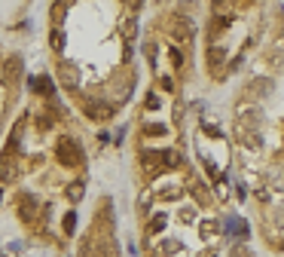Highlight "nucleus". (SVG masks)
<instances>
[{"mask_svg":"<svg viewBox=\"0 0 284 257\" xmlns=\"http://www.w3.org/2000/svg\"><path fill=\"white\" fill-rule=\"evenodd\" d=\"M147 107H150V110H156V107H159V98H156V95H150V98H147Z\"/></svg>","mask_w":284,"mask_h":257,"instance_id":"a211bd4d","label":"nucleus"},{"mask_svg":"<svg viewBox=\"0 0 284 257\" xmlns=\"http://www.w3.org/2000/svg\"><path fill=\"white\" fill-rule=\"evenodd\" d=\"M190 34H193L190 22H186V19H177V22H174V28H171V37H174L177 43H186V40H190Z\"/></svg>","mask_w":284,"mask_h":257,"instance_id":"7ed1b4c3","label":"nucleus"},{"mask_svg":"<svg viewBox=\"0 0 284 257\" xmlns=\"http://www.w3.org/2000/svg\"><path fill=\"white\" fill-rule=\"evenodd\" d=\"M58 73H61V83H64L67 89H76V86H79V77H76V64H73V61H61Z\"/></svg>","mask_w":284,"mask_h":257,"instance_id":"f03ea898","label":"nucleus"},{"mask_svg":"<svg viewBox=\"0 0 284 257\" xmlns=\"http://www.w3.org/2000/svg\"><path fill=\"white\" fill-rule=\"evenodd\" d=\"M165 224H168V217H165V214H156V217L150 220V233H162V230H165Z\"/></svg>","mask_w":284,"mask_h":257,"instance_id":"1a4fd4ad","label":"nucleus"},{"mask_svg":"<svg viewBox=\"0 0 284 257\" xmlns=\"http://www.w3.org/2000/svg\"><path fill=\"white\" fill-rule=\"evenodd\" d=\"M31 89H34L37 95H52L55 83H52V77H40V80H31Z\"/></svg>","mask_w":284,"mask_h":257,"instance_id":"20e7f679","label":"nucleus"},{"mask_svg":"<svg viewBox=\"0 0 284 257\" xmlns=\"http://www.w3.org/2000/svg\"><path fill=\"white\" fill-rule=\"evenodd\" d=\"M13 175H16V172H13V159H10V162L4 159V162H0V178H7V181H10Z\"/></svg>","mask_w":284,"mask_h":257,"instance_id":"f8f14e48","label":"nucleus"},{"mask_svg":"<svg viewBox=\"0 0 284 257\" xmlns=\"http://www.w3.org/2000/svg\"><path fill=\"white\" fill-rule=\"evenodd\" d=\"M83 190H86V187H83V181H73V184H70V187H67V199H70V202H76V199H83Z\"/></svg>","mask_w":284,"mask_h":257,"instance_id":"423d86ee","label":"nucleus"},{"mask_svg":"<svg viewBox=\"0 0 284 257\" xmlns=\"http://www.w3.org/2000/svg\"><path fill=\"white\" fill-rule=\"evenodd\" d=\"M55 159L61 162V165H67V168H73V165H79V159H83V153H79V147L73 144V138H58V147H55Z\"/></svg>","mask_w":284,"mask_h":257,"instance_id":"f257e3e1","label":"nucleus"},{"mask_svg":"<svg viewBox=\"0 0 284 257\" xmlns=\"http://www.w3.org/2000/svg\"><path fill=\"white\" fill-rule=\"evenodd\" d=\"M174 251H180V242H174V239L162 242V254H174Z\"/></svg>","mask_w":284,"mask_h":257,"instance_id":"9b49d317","label":"nucleus"},{"mask_svg":"<svg viewBox=\"0 0 284 257\" xmlns=\"http://www.w3.org/2000/svg\"><path fill=\"white\" fill-rule=\"evenodd\" d=\"M199 233L205 236V239H211V236H217L220 233V227L214 224V220H202V227H199Z\"/></svg>","mask_w":284,"mask_h":257,"instance_id":"0eeeda50","label":"nucleus"},{"mask_svg":"<svg viewBox=\"0 0 284 257\" xmlns=\"http://www.w3.org/2000/svg\"><path fill=\"white\" fill-rule=\"evenodd\" d=\"M64 46V34L61 31H52V49H61Z\"/></svg>","mask_w":284,"mask_h":257,"instance_id":"ddd939ff","label":"nucleus"},{"mask_svg":"<svg viewBox=\"0 0 284 257\" xmlns=\"http://www.w3.org/2000/svg\"><path fill=\"white\" fill-rule=\"evenodd\" d=\"M162 162H165L168 168H177L180 165V153L177 150H165V153H162Z\"/></svg>","mask_w":284,"mask_h":257,"instance_id":"6e6552de","label":"nucleus"},{"mask_svg":"<svg viewBox=\"0 0 284 257\" xmlns=\"http://www.w3.org/2000/svg\"><path fill=\"white\" fill-rule=\"evenodd\" d=\"M180 196V190H174V187H168V190H162V199H177Z\"/></svg>","mask_w":284,"mask_h":257,"instance_id":"4468645a","label":"nucleus"},{"mask_svg":"<svg viewBox=\"0 0 284 257\" xmlns=\"http://www.w3.org/2000/svg\"><path fill=\"white\" fill-rule=\"evenodd\" d=\"M232 257H248V248H245V245H238V248L232 251Z\"/></svg>","mask_w":284,"mask_h":257,"instance_id":"f3484780","label":"nucleus"},{"mask_svg":"<svg viewBox=\"0 0 284 257\" xmlns=\"http://www.w3.org/2000/svg\"><path fill=\"white\" fill-rule=\"evenodd\" d=\"M171 61L180 67V64H183V52H180V49H171Z\"/></svg>","mask_w":284,"mask_h":257,"instance_id":"2eb2a0df","label":"nucleus"},{"mask_svg":"<svg viewBox=\"0 0 284 257\" xmlns=\"http://www.w3.org/2000/svg\"><path fill=\"white\" fill-rule=\"evenodd\" d=\"M223 55H226V52H223L220 46H211V52H208V64H211V70H217V67H220Z\"/></svg>","mask_w":284,"mask_h":257,"instance_id":"39448f33","label":"nucleus"},{"mask_svg":"<svg viewBox=\"0 0 284 257\" xmlns=\"http://www.w3.org/2000/svg\"><path fill=\"white\" fill-rule=\"evenodd\" d=\"M147 135H165V126H147Z\"/></svg>","mask_w":284,"mask_h":257,"instance_id":"dca6fc26","label":"nucleus"},{"mask_svg":"<svg viewBox=\"0 0 284 257\" xmlns=\"http://www.w3.org/2000/svg\"><path fill=\"white\" fill-rule=\"evenodd\" d=\"M64 233H67V236H73V233H76V214H73V211H67V214H64Z\"/></svg>","mask_w":284,"mask_h":257,"instance_id":"9d476101","label":"nucleus"}]
</instances>
